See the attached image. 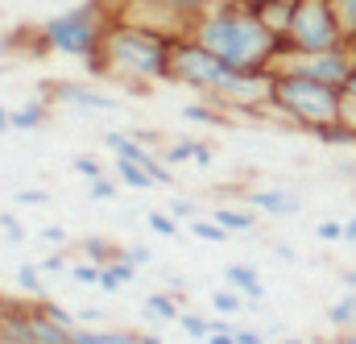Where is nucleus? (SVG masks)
<instances>
[{"mask_svg": "<svg viewBox=\"0 0 356 344\" xmlns=\"http://www.w3.org/2000/svg\"><path fill=\"white\" fill-rule=\"evenodd\" d=\"M17 286L25 290V299H46L50 290H46V282H42V269L38 265H17Z\"/></svg>", "mask_w": 356, "mask_h": 344, "instance_id": "nucleus-25", "label": "nucleus"}, {"mask_svg": "<svg viewBox=\"0 0 356 344\" xmlns=\"http://www.w3.org/2000/svg\"><path fill=\"white\" fill-rule=\"evenodd\" d=\"M116 182H124V187H133V191H154L158 182L145 174V166H137V162H129V158H116Z\"/></svg>", "mask_w": 356, "mask_h": 344, "instance_id": "nucleus-24", "label": "nucleus"}, {"mask_svg": "<svg viewBox=\"0 0 356 344\" xmlns=\"http://www.w3.org/2000/svg\"><path fill=\"white\" fill-rule=\"evenodd\" d=\"M211 220H216L224 233H253V228H257V212H253V208H228V203H220V208L211 212Z\"/></svg>", "mask_w": 356, "mask_h": 344, "instance_id": "nucleus-16", "label": "nucleus"}, {"mask_svg": "<svg viewBox=\"0 0 356 344\" xmlns=\"http://www.w3.org/2000/svg\"><path fill=\"white\" fill-rule=\"evenodd\" d=\"M50 116H54V104H50L46 95H33V100H25V104L8 108V125H13L17 133H33V129H46V125H50Z\"/></svg>", "mask_w": 356, "mask_h": 344, "instance_id": "nucleus-10", "label": "nucleus"}, {"mask_svg": "<svg viewBox=\"0 0 356 344\" xmlns=\"http://www.w3.org/2000/svg\"><path fill=\"white\" fill-rule=\"evenodd\" d=\"M178 315H182V295H170V290L145 295V320H154V324H178Z\"/></svg>", "mask_w": 356, "mask_h": 344, "instance_id": "nucleus-14", "label": "nucleus"}, {"mask_svg": "<svg viewBox=\"0 0 356 344\" xmlns=\"http://www.w3.org/2000/svg\"><path fill=\"white\" fill-rule=\"evenodd\" d=\"M145 224H149V233H158V237H178V220L170 212H162V208L145 212Z\"/></svg>", "mask_w": 356, "mask_h": 344, "instance_id": "nucleus-31", "label": "nucleus"}, {"mask_svg": "<svg viewBox=\"0 0 356 344\" xmlns=\"http://www.w3.org/2000/svg\"><path fill=\"white\" fill-rule=\"evenodd\" d=\"M42 95L54 104V108H75V112H116L120 100L99 91L95 84H71V79H50L42 87Z\"/></svg>", "mask_w": 356, "mask_h": 344, "instance_id": "nucleus-8", "label": "nucleus"}, {"mask_svg": "<svg viewBox=\"0 0 356 344\" xmlns=\"http://www.w3.org/2000/svg\"><path fill=\"white\" fill-rule=\"evenodd\" d=\"M286 42H290V54H319V50L348 46L332 0H294V17H290Z\"/></svg>", "mask_w": 356, "mask_h": 344, "instance_id": "nucleus-6", "label": "nucleus"}, {"mask_svg": "<svg viewBox=\"0 0 356 344\" xmlns=\"http://www.w3.org/2000/svg\"><path fill=\"white\" fill-rule=\"evenodd\" d=\"M273 71H294V75H307L315 84L344 91V84L356 71V46H336V50H319V54H286L273 63Z\"/></svg>", "mask_w": 356, "mask_h": 344, "instance_id": "nucleus-7", "label": "nucleus"}, {"mask_svg": "<svg viewBox=\"0 0 356 344\" xmlns=\"http://www.w3.org/2000/svg\"><path fill=\"white\" fill-rule=\"evenodd\" d=\"M332 8H336V21L344 29V42L356 46V0H332Z\"/></svg>", "mask_w": 356, "mask_h": 344, "instance_id": "nucleus-29", "label": "nucleus"}, {"mask_svg": "<svg viewBox=\"0 0 356 344\" xmlns=\"http://www.w3.org/2000/svg\"><path fill=\"white\" fill-rule=\"evenodd\" d=\"M311 344H344V336L336 332V336H319V341H311Z\"/></svg>", "mask_w": 356, "mask_h": 344, "instance_id": "nucleus-52", "label": "nucleus"}, {"mask_svg": "<svg viewBox=\"0 0 356 344\" xmlns=\"http://www.w3.org/2000/svg\"><path fill=\"white\" fill-rule=\"evenodd\" d=\"M162 162L175 171V166H182V162H195V137H178V141H170L166 150H162Z\"/></svg>", "mask_w": 356, "mask_h": 344, "instance_id": "nucleus-28", "label": "nucleus"}, {"mask_svg": "<svg viewBox=\"0 0 356 344\" xmlns=\"http://www.w3.org/2000/svg\"><path fill=\"white\" fill-rule=\"evenodd\" d=\"M124 261H133V265L141 269V265H149V261H154V253H149L145 245H124Z\"/></svg>", "mask_w": 356, "mask_h": 344, "instance_id": "nucleus-41", "label": "nucleus"}, {"mask_svg": "<svg viewBox=\"0 0 356 344\" xmlns=\"http://www.w3.org/2000/svg\"><path fill=\"white\" fill-rule=\"evenodd\" d=\"M175 33L133 25V21H108L99 54L88 58V75L120 84L137 95H149L154 84H170V54H175Z\"/></svg>", "mask_w": 356, "mask_h": 344, "instance_id": "nucleus-1", "label": "nucleus"}, {"mask_svg": "<svg viewBox=\"0 0 356 344\" xmlns=\"http://www.w3.org/2000/svg\"><path fill=\"white\" fill-rule=\"evenodd\" d=\"M166 212H170L175 220H186V224H191V220L199 216V203H195V199H182V195H175V199L166 203Z\"/></svg>", "mask_w": 356, "mask_h": 344, "instance_id": "nucleus-35", "label": "nucleus"}, {"mask_svg": "<svg viewBox=\"0 0 356 344\" xmlns=\"http://www.w3.org/2000/svg\"><path fill=\"white\" fill-rule=\"evenodd\" d=\"M207 344H236V332H211Z\"/></svg>", "mask_w": 356, "mask_h": 344, "instance_id": "nucleus-48", "label": "nucleus"}, {"mask_svg": "<svg viewBox=\"0 0 356 344\" xmlns=\"http://www.w3.org/2000/svg\"><path fill=\"white\" fill-rule=\"evenodd\" d=\"M75 315H79V328H88V324H104V320H108L99 307H83V311H75Z\"/></svg>", "mask_w": 356, "mask_h": 344, "instance_id": "nucleus-46", "label": "nucleus"}, {"mask_svg": "<svg viewBox=\"0 0 356 344\" xmlns=\"http://www.w3.org/2000/svg\"><path fill=\"white\" fill-rule=\"evenodd\" d=\"M327 324L340 328V332H356V290L340 295V299L327 307Z\"/></svg>", "mask_w": 356, "mask_h": 344, "instance_id": "nucleus-21", "label": "nucleus"}, {"mask_svg": "<svg viewBox=\"0 0 356 344\" xmlns=\"http://www.w3.org/2000/svg\"><path fill=\"white\" fill-rule=\"evenodd\" d=\"M236 344H269V336L257 332V328H241V324H236Z\"/></svg>", "mask_w": 356, "mask_h": 344, "instance_id": "nucleus-42", "label": "nucleus"}, {"mask_svg": "<svg viewBox=\"0 0 356 344\" xmlns=\"http://www.w3.org/2000/svg\"><path fill=\"white\" fill-rule=\"evenodd\" d=\"M340 104H344V91L327 84H315L307 75H294V71H273L269 79V108L277 120L302 129V133H315L323 125H336L340 120Z\"/></svg>", "mask_w": 356, "mask_h": 344, "instance_id": "nucleus-3", "label": "nucleus"}, {"mask_svg": "<svg viewBox=\"0 0 356 344\" xmlns=\"http://www.w3.org/2000/svg\"><path fill=\"white\" fill-rule=\"evenodd\" d=\"M344 245H356V216L344 220Z\"/></svg>", "mask_w": 356, "mask_h": 344, "instance_id": "nucleus-49", "label": "nucleus"}, {"mask_svg": "<svg viewBox=\"0 0 356 344\" xmlns=\"http://www.w3.org/2000/svg\"><path fill=\"white\" fill-rule=\"evenodd\" d=\"M108 8L104 0H83L75 8H63L58 17H46L38 29L50 46V54H67V58H79L88 63L99 54V42H104V29H108Z\"/></svg>", "mask_w": 356, "mask_h": 344, "instance_id": "nucleus-4", "label": "nucleus"}, {"mask_svg": "<svg viewBox=\"0 0 356 344\" xmlns=\"http://www.w3.org/2000/svg\"><path fill=\"white\" fill-rule=\"evenodd\" d=\"M319 146H332V150H348V146H356V129H348L344 120H336V125H323V129H315L311 133Z\"/></svg>", "mask_w": 356, "mask_h": 344, "instance_id": "nucleus-23", "label": "nucleus"}, {"mask_svg": "<svg viewBox=\"0 0 356 344\" xmlns=\"http://www.w3.org/2000/svg\"><path fill=\"white\" fill-rule=\"evenodd\" d=\"M67 344H145L141 328H75Z\"/></svg>", "mask_w": 356, "mask_h": 344, "instance_id": "nucleus-12", "label": "nucleus"}, {"mask_svg": "<svg viewBox=\"0 0 356 344\" xmlns=\"http://www.w3.org/2000/svg\"><path fill=\"white\" fill-rule=\"evenodd\" d=\"M211 162H216V154H211V146H207V141H195V166H199V171H207Z\"/></svg>", "mask_w": 356, "mask_h": 344, "instance_id": "nucleus-43", "label": "nucleus"}, {"mask_svg": "<svg viewBox=\"0 0 356 344\" xmlns=\"http://www.w3.org/2000/svg\"><path fill=\"white\" fill-rule=\"evenodd\" d=\"M245 4H249V13L266 25L273 38H286L290 17H294V0H245Z\"/></svg>", "mask_w": 356, "mask_h": 344, "instance_id": "nucleus-11", "label": "nucleus"}, {"mask_svg": "<svg viewBox=\"0 0 356 344\" xmlns=\"http://www.w3.org/2000/svg\"><path fill=\"white\" fill-rule=\"evenodd\" d=\"M340 171L348 174V178H356V162H348V166H340Z\"/></svg>", "mask_w": 356, "mask_h": 344, "instance_id": "nucleus-54", "label": "nucleus"}, {"mask_svg": "<svg viewBox=\"0 0 356 344\" xmlns=\"http://www.w3.org/2000/svg\"><path fill=\"white\" fill-rule=\"evenodd\" d=\"M245 203L257 216H298L302 212V195L298 191H286V187H257V191L245 195Z\"/></svg>", "mask_w": 356, "mask_h": 344, "instance_id": "nucleus-9", "label": "nucleus"}, {"mask_svg": "<svg viewBox=\"0 0 356 344\" xmlns=\"http://www.w3.org/2000/svg\"><path fill=\"white\" fill-rule=\"evenodd\" d=\"M0 133H13V125H8V108L0 104Z\"/></svg>", "mask_w": 356, "mask_h": 344, "instance_id": "nucleus-50", "label": "nucleus"}, {"mask_svg": "<svg viewBox=\"0 0 356 344\" xmlns=\"http://www.w3.org/2000/svg\"><path fill=\"white\" fill-rule=\"evenodd\" d=\"M67 341H71V332L58 328V324H50V320L38 315V307H33V315H29V344H67Z\"/></svg>", "mask_w": 356, "mask_h": 344, "instance_id": "nucleus-19", "label": "nucleus"}, {"mask_svg": "<svg viewBox=\"0 0 356 344\" xmlns=\"http://www.w3.org/2000/svg\"><path fill=\"white\" fill-rule=\"evenodd\" d=\"M182 116H186L191 125H211V129H228V125H232V116H228L220 104L203 100V95H199V100H191V104L182 108Z\"/></svg>", "mask_w": 356, "mask_h": 344, "instance_id": "nucleus-15", "label": "nucleus"}, {"mask_svg": "<svg viewBox=\"0 0 356 344\" xmlns=\"http://www.w3.org/2000/svg\"><path fill=\"white\" fill-rule=\"evenodd\" d=\"M79 249H83V261H95V265H112L124 258V249L112 245L108 237H88V241H79Z\"/></svg>", "mask_w": 356, "mask_h": 344, "instance_id": "nucleus-20", "label": "nucleus"}, {"mask_svg": "<svg viewBox=\"0 0 356 344\" xmlns=\"http://www.w3.org/2000/svg\"><path fill=\"white\" fill-rule=\"evenodd\" d=\"M186 228H191V233H195L199 241H207V245H224V241L232 237V233H224V228H220V224H216L211 216H195V220H191Z\"/></svg>", "mask_w": 356, "mask_h": 344, "instance_id": "nucleus-27", "label": "nucleus"}, {"mask_svg": "<svg viewBox=\"0 0 356 344\" xmlns=\"http://www.w3.org/2000/svg\"><path fill=\"white\" fill-rule=\"evenodd\" d=\"M154 4H162L170 17H178V21L186 25V33H191L195 17H203V13H207V8H216L220 0H154Z\"/></svg>", "mask_w": 356, "mask_h": 344, "instance_id": "nucleus-17", "label": "nucleus"}, {"mask_svg": "<svg viewBox=\"0 0 356 344\" xmlns=\"http://www.w3.org/2000/svg\"><path fill=\"white\" fill-rule=\"evenodd\" d=\"M273 253H277L282 261H298V253H294L290 245H282V241H273Z\"/></svg>", "mask_w": 356, "mask_h": 344, "instance_id": "nucleus-47", "label": "nucleus"}, {"mask_svg": "<svg viewBox=\"0 0 356 344\" xmlns=\"http://www.w3.org/2000/svg\"><path fill=\"white\" fill-rule=\"evenodd\" d=\"M344 336V344H356V332H340Z\"/></svg>", "mask_w": 356, "mask_h": 344, "instance_id": "nucleus-55", "label": "nucleus"}, {"mask_svg": "<svg viewBox=\"0 0 356 344\" xmlns=\"http://www.w3.org/2000/svg\"><path fill=\"white\" fill-rule=\"evenodd\" d=\"M33 307H38V315H46L50 324H58V328H67V332H75V328H79V315H75L71 307L54 303L50 295H46V299H33Z\"/></svg>", "mask_w": 356, "mask_h": 344, "instance_id": "nucleus-22", "label": "nucleus"}, {"mask_svg": "<svg viewBox=\"0 0 356 344\" xmlns=\"http://www.w3.org/2000/svg\"><path fill=\"white\" fill-rule=\"evenodd\" d=\"M42 241H46V245H67V228L46 224V228H42Z\"/></svg>", "mask_w": 356, "mask_h": 344, "instance_id": "nucleus-45", "label": "nucleus"}, {"mask_svg": "<svg viewBox=\"0 0 356 344\" xmlns=\"http://www.w3.org/2000/svg\"><path fill=\"white\" fill-rule=\"evenodd\" d=\"M38 269L42 274H63V269H71V261H67V253H50L46 261H38Z\"/></svg>", "mask_w": 356, "mask_h": 344, "instance_id": "nucleus-40", "label": "nucleus"}, {"mask_svg": "<svg viewBox=\"0 0 356 344\" xmlns=\"http://www.w3.org/2000/svg\"><path fill=\"white\" fill-rule=\"evenodd\" d=\"M191 38L203 50H211L220 63H228L232 71H273V63L290 54V42L273 38L249 13L245 0H220L216 8L195 17Z\"/></svg>", "mask_w": 356, "mask_h": 344, "instance_id": "nucleus-2", "label": "nucleus"}, {"mask_svg": "<svg viewBox=\"0 0 356 344\" xmlns=\"http://www.w3.org/2000/svg\"><path fill=\"white\" fill-rule=\"evenodd\" d=\"M0 344H8V341H0Z\"/></svg>", "mask_w": 356, "mask_h": 344, "instance_id": "nucleus-57", "label": "nucleus"}, {"mask_svg": "<svg viewBox=\"0 0 356 344\" xmlns=\"http://www.w3.org/2000/svg\"><path fill=\"white\" fill-rule=\"evenodd\" d=\"M344 286H348V290H356V265H353V269H344Z\"/></svg>", "mask_w": 356, "mask_h": 344, "instance_id": "nucleus-51", "label": "nucleus"}, {"mask_svg": "<svg viewBox=\"0 0 356 344\" xmlns=\"http://www.w3.org/2000/svg\"><path fill=\"white\" fill-rule=\"evenodd\" d=\"M340 120H344L348 129H356V71H353V79L344 84V104H340Z\"/></svg>", "mask_w": 356, "mask_h": 344, "instance_id": "nucleus-34", "label": "nucleus"}, {"mask_svg": "<svg viewBox=\"0 0 356 344\" xmlns=\"http://www.w3.org/2000/svg\"><path fill=\"white\" fill-rule=\"evenodd\" d=\"M71 166H75V174H83L88 182H91V178H104V162H99L95 154H79V158H75Z\"/></svg>", "mask_w": 356, "mask_h": 344, "instance_id": "nucleus-37", "label": "nucleus"}, {"mask_svg": "<svg viewBox=\"0 0 356 344\" xmlns=\"http://www.w3.org/2000/svg\"><path fill=\"white\" fill-rule=\"evenodd\" d=\"M129 137H133V141H141V146H149V150L162 141V133H154V129H129Z\"/></svg>", "mask_w": 356, "mask_h": 344, "instance_id": "nucleus-44", "label": "nucleus"}, {"mask_svg": "<svg viewBox=\"0 0 356 344\" xmlns=\"http://www.w3.org/2000/svg\"><path fill=\"white\" fill-rule=\"evenodd\" d=\"M88 195H91V199H99V203H112V199L120 195V182H116V178H108V174H104V178H91Z\"/></svg>", "mask_w": 356, "mask_h": 344, "instance_id": "nucleus-32", "label": "nucleus"}, {"mask_svg": "<svg viewBox=\"0 0 356 344\" xmlns=\"http://www.w3.org/2000/svg\"><path fill=\"white\" fill-rule=\"evenodd\" d=\"M133 278H137V265L120 258V261H112V265H104V269H99V290H104V295H116V290H120V286H129Z\"/></svg>", "mask_w": 356, "mask_h": 344, "instance_id": "nucleus-18", "label": "nucleus"}, {"mask_svg": "<svg viewBox=\"0 0 356 344\" xmlns=\"http://www.w3.org/2000/svg\"><path fill=\"white\" fill-rule=\"evenodd\" d=\"M315 237L327 241V245H332V241H344V220H319V224H315Z\"/></svg>", "mask_w": 356, "mask_h": 344, "instance_id": "nucleus-39", "label": "nucleus"}, {"mask_svg": "<svg viewBox=\"0 0 356 344\" xmlns=\"http://www.w3.org/2000/svg\"><path fill=\"white\" fill-rule=\"evenodd\" d=\"M0 233H4L8 245H21V241H25V228H21V220H17L13 212H0Z\"/></svg>", "mask_w": 356, "mask_h": 344, "instance_id": "nucleus-36", "label": "nucleus"}, {"mask_svg": "<svg viewBox=\"0 0 356 344\" xmlns=\"http://www.w3.org/2000/svg\"><path fill=\"white\" fill-rule=\"evenodd\" d=\"M99 269H104V265H95V261H71L67 274H71L75 282H83V286H99Z\"/></svg>", "mask_w": 356, "mask_h": 344, "instance_id": "nucleus-33", "label": "nucleus"}, {"mask_svg": "<svg viewBox=\"0 0 356 344\" xmlns=\"http://www.w3.org/2000/svg\"><path fill=\"white\" fill-rule=\"evenodd\" d=\"M277 344H311V341H298V336H286V332H282V336H277Z\"/></svg>", "mask_w": 356, "mask_h": 344, "instance_id": "nucleus-53", "label": "nucleus"}, {"mask_svg": "<svg viewBox=\"0 0 356 344\" xmlns=\"http://www.w3.org/2000/svg\"><path fill=\"white\" fill-rule=\"evenodd\" d=\"M224 282H228L232 290H241L249 307H257V303L266 299V286H261V274H257L253 265H228V269H224Z\"/></svg>", "mask_w": 356, "mask_h": 344, "instance_id": "nucleus-13", "label": "nucleus"}, {"mask_svg": "<svg viewBox=\"0 0 356 344\" xmlns=\"http://www.w3.org/2000/svg\"><path fill=\"white\" fill-rule=\"evenodd\" d=\"M211 307L228 320V315H241L249 303H245V295L241 290H232V286H220V290H211Z\"/></svg>", "mask_w": 356, "mask_h": 344, "instance_id": "nucleus-26", "label": "nucleus"}, {"mask_svg": "<svg viewBox=\"0 0 356 344\" xmlns=\"http://www.w3.org/2000/svg\"><path fill=\"white\" fill-rule=\"evenodd\" d=\"M178 328H182L191 341H207V336H211V320H203V315H195V311H182V315H178Z\"/></svg>", "mask_w": 356, "mask_h": 344, "instance_id": "nucleus-30", "label": "nucleus"}, {"mask_svg": "<svg viewBox=\"0 0 356 344\" xmlns=\"http://www.w3.org/2000/svg\"><path fill=\"white\" fill-rule=\"evenodd\" d=\"M21 208H42V203H50V191H42V187H25V191H17L13 195Z\"/></svg>", "mask_w": 356, "mask_h": 344, "instance_id": "nucleus-38", "label": "nucleus"}, {"mask_svg": "<svg viewBox=\"0 0 356 344\" xmlns=\"http://www.w3.org/2000/svg\"><path fill=\"white\" fill-rule=\"evenodd\" d=\"M236 79V71L228 63H220L211 50H203L191 33L175 42V54H170V84L186 87L203 100H220V91Z\"/></svg>", "mask_w": 356, "mask_h": 344, "instance_id": "nucleus-5", "label": "nucleus"}, {"mask_svg": "<svg viewBox=\"0 0 356 344\" xmlns=\"http://www.w3.org/2000/svg\"><path fill=\"white\" fill-rule=\"evenodd\" d=\"M4 303H8V299H4V295H0V311H4Z\"/></svg>", "mask_w": 356, "mask_h": 344, "instance_id": "nucleus-56", "label": "nucleus"}]
</instances>
